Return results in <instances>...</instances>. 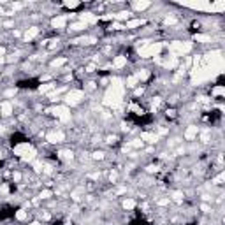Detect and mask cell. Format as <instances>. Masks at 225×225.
<instances>
[{
  "mask_svg": "<svg viewBox=\"0 0 225 225\" xmlns=\"http://www.w3.org/2000/svg\"><path fill=\"white\" fill-rule=\"evenodd\" d=\"M121 99H123V84L116 79L115 84H113L107 92H106V95H104V104L115 107V106H118V104L121 102Z\"/></svg>",
  "mask_w": 225,
  "mask_h": 225,
  "instance_id": "obj_1",
  "label": "cell"
},
{
  "mask_svg": "<svg viewBox=\"0 0 225 225\" xmlns=\"http://www.w3.org/2000/svg\"><path fill=\"white\" fill-rule=\"evenodd\" d=\"M162 49V44L160 42H151V44H144V46L139 49V55L148 58V56H156L158 51Z\"/></svg>",
  "mask_w": 225,
  "mask_h": 225,
  "instance_id": "obj_2",
  "label": "cell"
},
{
  "mask_svg": "<svg viewBox=\"0 0 225 225\" xmlns=\"http://www.w3.org/2000/svg\"><path fill=\"white\" fill-rule=\"evenodd\" d=\"M83 97H84V93L81 92V90H72V92L67 93L65 102L69 104V106H76V104H79V102L83 100Z\"/></svg>",
  "mask_w": 225,
  "mask_h": 225,
  "instance_id": "obj_3",
  "label": "cell"
},
{
  "mask_svg": "<svg viewBox=\"0 0 225 225\" xmlns=\"http://www.w3.org/2000/svg\"><path fill=\"white\" fill-rule=\"evenodd\" d=\"M53 115L56 118H60L62 121H69L71 120V111H69L67 106H56V107H53Z\"/></svg>",
  "mask_w": 225,
  "mask_h": 225,
  "instance_id": "obj_4",
  "label": "cell"
},
{
  "mask_svg": "<svg viewBox=\"0 0 225 225\" xmlns=\"http://www.w3.org/2000/svg\"><path fill=\"white\" fill-rule=\"evenodd\" d=\"M190 48H192L190 42H172L171 46H169V49H171L172 53H176V55L187 53V51H190Z\"/></svg>",
  "mask_w": 225,
  "mask_h": 225,
  "instance_id": "obj_5",
  "label": "cell"
},
{
  "mask_svg": "<svg viewBox=\"0 0 225 225\" xmlns=\"http://www.w3.org/2000/svg\"><path fill=\"white\" fill-rule=\"evenodd\" d=\"M34 148L28 144V143H21V144H18V146H14V155H18V156H21V158H23V156L27 155V153H30Z\"/></svg>",
  "mask_w": 225,
  "mask_h": 225,
  "instance_id": "obj_6",
  "label": "cell"
},
{
  "mask_svg": "<svg viewBox=\"0 0 225 225\" xmlns=\"http://www.w3.org/2000/svg\"><path fill=\"white\" fill-rule=\"evenodd\" d=\"M65 139V136L62 132H51V134H48V141L49 143H62Z\"/></svg>",
  "mask_w": 225,
  "mask_h": 225,
  "instance_id": "obj_7",
  "label": "cell"
},
{
  "mask_svg": "<svg viewBox=\"0 0 225 225\" xmlns=\"http://www.w3.org/2000/svg\"><path fill=\"white\" fill-rule=\"evenodd\" d=\"M197 132H199V127H195V125H190V127L185 130V139L192 141V139L197 136Z\"/></svg>",
  "mask_w": 225,
  "mask_h": 225,
  "instance_id": "obj_8",
  "label": "cell"
},
{
  "mask_svg": "<svg viewBox=\"0 0 225 225\" xmlns=\"http://www.w3.org/2000/svg\"><path fill=\"white\" fill-rule=\"evenodd\" d=\"M0 113H2L4 116L12 115V104L11 102H2V104H0Z\"/></svg>",
  "mask_w": 225,
  "mask_h": 225,
  "instance_id": "obj_9",
  "label": "cell"
},
{
  "mask_svg": "<svg viewBox=\"0 0 225 225\" xmlns=\"http://www.w3.org/2000/svg\"><path fill=\"white\" fill-rule=\"evenodd\" d=\"M113 65H115L116 69H121L123 65H127V56H121V55H120V56H116L115 60H113Z\"/></svg>",
  "mask_w": 225,
  "mask_h": 225,
  "instance_id": "obj_10",
  "label": "cell"
},
{
  "mask_svg": "<svg viewBox=\"0 0 225 225\" xmlns=\"http://www.w3.org/2000/svg\"><path fill=\"white\" fill-rule=\"evenodd\" d=\"M65 21H67L65 16H58V18L53 19V23H51V25H53L55 28H62V27H65Z\"/></svg>",
  "mask_w": 225,
  "mask_h": 225,
  "instance_id": "obj_11",
  "label": "cell"
},
{
  "mask_svg": "<svg viewBox=\"0 0 225 225\" xmlns=\"http://www.w3.org/2000/svg\"><path fill=\"white\" fill-rule=\"evenodd\" d=\"M141 139H143V141H146V143H150V144H153V143H156V139H158V137H156V136H153V134L144 132L143 136H141Z\"/></svg>",
  "mask_w": 225,
  "mask_h": 225,
  "instance_id": "obj_12",
  "label": "cell"
},
{
  "mask_svg": "<svg viewBox=\"0 0 225 225\" xmlns=\"http://www.w3.org/2000/svg\"><path fill=\"white\" fill-rule=\"evenodd\" d=\"M37 34H39V28H37V27H32L30 30H27V34H25V39H27V40H30V39H34Z\"/></svg>",
  "mask_w": 225,
  "mask_h": 225,
  "instance_id": "obj_13",
  "label": "cell"
},
{
  "mask_svg": "<svg viewBox=\"0 0 225 225\" xmlns=\"http://www.w3.org/2000/svg\"><path fill=\"white\" fill-rule=\"evenodd\" d=\"M53 88H55L53 83H46V84H40V86H39V92H40V93H46V92H51Z\"/></svg>",
  "mask_w": 225,
  "mask_h": 225,
  "instance_id": "obj_14",
  "label": "cell"
},
{
  "mask_svg": "<svg viewBox=\"0 0 225 225\" xmlns=\"http://www.w3.org/2000/svg\"><path fill=\"white\" fill-rule=\"evenodd\" d=\"M143 25V19H132V21H127L125 23V28H134V27H139Z\"/></svg>",
  "mask_w": 225,
  "mask_h": 225,
  "instance_id": "obj_15",
  "label": "cell"
},
{
  "mask_svg": "<svg viewBox=\"0 0 225 225\" xmlns=\"http://www.w3.org/2000/svg\"><path fill=\"white\" fill-rule=\"evenodd\" d=\"M151 4L150 2H136V4H134V7H136L137 11H143V9H146V7H150Z\"/></svg>",
  "mask_w": 225,
  "mask_h": 225,
  "instance_id": "obj_16",
  "label": "cell"
},
{
  "mask_svg": "<svg viewBox=\"0 0 225 225\" xmlns=\"http://www.w3.org/2000/svg\"><path fill=\"white\" fill-rule=\"evenodd\" d=\"M62 160H72V151H60Z\"/></svg>",
  "mask_w": 225,
  "mask_h": 225,
  "instance_id": "obj_17",
  "label": "cell"
},
{
  "mask_svg": "<svg viewBox=\"0 0 225 225\" xmlns=\"http://www.w3.org/2000/svg\"><path fill=\"white\" fill-rule=\"evenodd\" d=\"M137 81H139V79H137L136 76H130V78L127 79V86H130V88H134V86H136V84H137Z\"/></svg>",
  "mask_w": 225,
  "mask_h": 225,
  "instance_id": "obj_18",
  "label": "cell"
},
{
  "mask_svg": "<svg viewBox=\"0 0 225 225\" xmlns=\"http://www.w3.org/2000/svg\"><path fill=\"white\" fill-rule=\"evenodd\" d=\"M195 40H200V42H209V40H211V37H209V35L197 34V35H195Z\"/></svg>",
  "mask_w": 225,
  "mask_h": 225,
  "instance_id": "obj_19",
  "label": "cell"
},
{
  "mask_svg": "<svg viewBox=\"0 0 225 225\" xmlns=\"http://www.w3.org/2000/svg\"><path fill=\"white\" fill-rule=\"evenodd\" d=\"M134 206H136V202H134L132 199H127V200H123V208H125V209H132Z\"/></svg>",
  "mask_w": 225,
  "mask_h": 225,
  "instance_id": "obj_20",
  "label": "cell"
},
{
  "mask_svg": "<svg viewBox=\"0 0 225 225\" xmlns=\"http://www.w3.org/2000/svg\"><path fill=\"white\" fill-rule=\"evenodd\" d=\"M16 218H18V220H25V218H27V211H25V209H18Z\"/></svg>",
  "mask_w": 225,
  "mask_h": 225,
  "instance_id": "obj_21",
  "label": "cell"
},
{
  "mask_svg": "<svg viewBox=\"0 0 225 225\" xmlns=\"http://www.w3.org/2000/svg\"><path fill=\"white\" fill-rule=\"evenodd\" d=\"M71 28H72V30H83V28H86V23H76V25H72Z\"/></svg>",
  "mask_w": 225,
  "mask_h": 225,
  "instance_id": "obj_22",
  "label": "cell"
},
{
  "mask_svg": "<svg viewBox=\"0 0 225 225\" xmlns=\"http://www.w3.org/2000/svg\"><path fill=\"white\" fill-rule=\"evenodd\" d=\"M48 197H51V190H42L40 192V199H48Z\"/></svg>",
  "mask_w": 225,
  "mask_h": 225,
  "instance_id": "obj_23",
  "label": "cell"
},
{
  "mask_svg": "<svg viewBox=\"0 0 225 225\" xmlns=\"http://www.w3.org/2000/svg\"><path fill=\"white\" fill-rule=\"evenodd\" d=\"M93 158H95V160H102V158H104V153H102V151H95V153H93Z\"/></svg>",
  "mask_w": 225,
  "mask_h": 225,
  "instance_id": "obj_24",
  "label": "cell"
},
{
  "mask_svg": "<svg viewBox=\"0 0 225 225\" xmlns=\"http://www.w3.org/2000/svg\"><path fill=\"white\" fill-rule=\"evenodd\" d=\"M63 63H65V58H58V60L53 62V67H60V65H63Z\"/></svg>",
  "mask_w": 225,
  "mask_h": 225,
  "instance_id": "obj_25",
  "label": "cell"
},
{
  "mask_svg": "<svg viewBox=\"0 0 225 225\" xmlns=\"http://www.w3.org/2000/svg\"><path fill=\"white\" fill-rule=\"evenodd\" d=\"M223 93V88L222 86H216L215 90H213V95H222Z\"/></svg>",
  "mask_w": 225,
  "mask_h": 225,
  "instance_id": "obj_26",
  "label": "cell"
},
{
  "mask_svg": "<svg viewBox=\"0 0 225 225\" xmlns=\"http://www.w3.org/2000/svg\"><path fill=\"white\" fill-rule=\"evenodd\" d=\"M115 18H118V19H125V18H128V12H118V14H115Z\"/></svg>",
  "mask_w": 225,
  "mask_h": 225,
  "instance_id": "obj_27",
  "label": "cell"
},
{
  "mask_svg": "<svg viewBox=\"0 0 225 225\" xmlns=\"http://www.w3.org/2000/svg\"><path fill=\"white\" fill-rule=\"evenodd\" d=\"M76 5H78V2H65V7H69V9H72Z\"/></svg>",
  "mask_w": 225,
  "mask_h": 225,
  "instance_id": "obj_28",
  "label": "cell"
},
{
  "mask_svg": "<svg viewBox=\"0 0 225 225\" xmlns=\"http://www.w3.org/2000/svg\"><path fill=\"white\" fill-rule=\"evenodd\" d=\"M12 179H14V181H19V179H21V174H19V172H14V174H12Z\"/></svg>",
  "mask_w": 225,
  "mask_h": 225,
  "instance_id": "obj_29",
  "label": "cell"
},
{
  "mask_svg": "<svg viewBox=\"0 0 225 225\" xmlns=\"http://www.w3.org/2000/svg\"><path fill=\"white\" fill-rule=\"evenodd\" d=\"M0 192H2V193H7V187H5V185H4V187H2V188H0Z\"/></svg>",
  "mask_w": 225,
  "mask_h": 225,
  "instance_id": "obj_30",
  "label": "cell"
},
{
  "mask_svg": "<svg viewBox=\"0 0 225 225\" xmlns=\"http://www.w3.org/2000/svg\"><path fill=\"white\" fill-rule=\"evenodd\" d=\"M4 53H5V49H4V48H0V58H2V55H4Z\"/></svg>",
  "mask_w": 225,
  "mask_h": 225,
  "instance_id": "obj_31",
  "label": "cell"
},
{
  "mask_svg": "<svg viewBox=\"0 0 225 225\" xmlns=\"http://www.w3.org/2000/svg\"><path fill=\"white\" fill-rule=\"evenodd\" d=\"M30 225H40V223H37V222H34V223H30Z\"/></svg>",
  "mask_w": 225,
  "mask_h": 225,
  "instance_id": "obj_32",
  "label": "cell"
},
{
  "mask_svg": "<svg viewBox=\"0 0 225 225\" xmlns=\"http://www.w3.org/2000/svg\"><path fill=\"white\" fill-rule=\"evenodd\" d=\"M0 14H4V9H2V7H0Z\"/></svg>",
  "mask_w": 225,
  "mask_h": 225,
  "instance_id": "obj_33",
  "label": "cell"
},
{
  "mask_svg": "<svg viewBox=\"0 0 225 225\" xmlns=\"http://www.w3.org/2000/svg\"><path fill=\"white\" fill-rule=\"evenodd\" d=\"M0 156H2V150H0Z\"/></svg>",
  "mask_w": 225,
  "mask_h": 225,
  "instance_id": "obj_34",
  "label": "cell"
}]
</instances>
